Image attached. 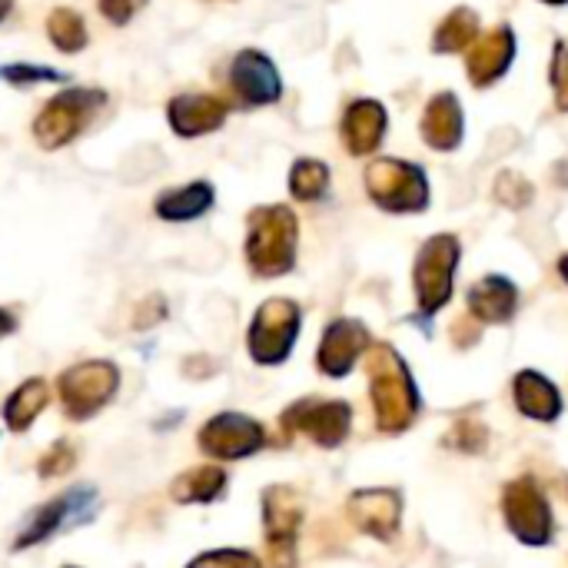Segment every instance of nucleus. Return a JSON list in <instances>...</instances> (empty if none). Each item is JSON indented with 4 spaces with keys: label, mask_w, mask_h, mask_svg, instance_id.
<instances>
[{
    "label": "nucleus",
    "mask_w": 568,
    "mask_h": 568,
    "mask_svg": "<svg viewBox=\"0 0 568 568\" xmlns=\"http://www.w3.org/2000/svg\"><path fill=\"white\" fill-rule=\"evenodd\" d=\"M366 346H369V333H366L363 323H356V320H336L326 329L323 343H320V369L326 376H336L339 379V376H346L356 366V359L363 356Z\"/></svg>",
    "instance_id": "obj_14"
},
{
    "label": "nucleus",
    "mask_w": 568,
    "mask_h": 568,
    "mask_svg": "<svg viewBox=\"0 0 568 568\" xmlns=\"http://www.w3.org/2000/svg\"><path fill=\"white\" fill-rule=\"evenodd\" d=\"M519 306V290L506 276H489L469 290V310L483 323H509Z\"/></svg>",
    "instance_id": "obj_21"
},
{
    "label": "nucleus",
    "mask_w": 568,
    "mask_h": 568,
    "mask_svg": "<svg viewBox=\"0 0 568 568\" xmlns=\"http://www.w3.org/2000/svg\"><path fill=\"white\" fill-rule=\"evenodd\" d=\"M213 206V186L210 183H190L183 190H170L156 200V216L163 220H196Z\"/></svg>",
    "instance_id": "obj_22"
},
{
    "label": "nucleus",
    "mask_w": 568,
    "mask_h": 568,
    "mask_svg": "<svg viewBox=\"0 0 568 568\" xmlns=\"http://www.w3.org/2000/svg\"><path fill=\"white\" fill-rule=\"evenodd\" d=\"M423 136L433 150H456L463 140V106L453 93H436L423 116Z\"/></svg>",
    "instance_id": "obj_19"
},
{
    "label": "nucleus",
    "mask_w": 568,
    "mask_h": 568,
    "mask_svg": "<svg viewBox=\"0 0 568 568\" xmlns=\"http://www.w3.org/2000/svg\"><path fill=\"white\" fill-rule=\"evenodd\" d=\"M47 399H50V389H47V383H43V379H30V383H23V386L7 399V406H3V419H7V426H10L13 433H23V429L40 416V409H47Z\"/></svg>",
    "instance_id": "obj_23"
},
{
    "label": "nucleus",
    "mask_w": 568,
    "mask_h": 568,
    "mask_svg": "<svg viewBox=\"0 0 568 568\" xmlns=\"http://www.w3.org/2000/svg\"><path fill=\"white\" fill-rule=\"evenodd\" d=\"M216 562H240V566H256V559L250 552H213V556H200L196 566H216Z\"/></svg>",
    "instance_id": "obj_31"
},
{
    "label": "nucleus",
    "mask_w": 568,
    "mask_h": 568,
    "mask_svg": "<svg viewBox=\"0 0 568 568\" xmlns=\"http://www.w3.org/2000/svg\"><path fill=\"white\" fill-rule=\"evenodd\" d=\"M233 87L253 106L273 103L283 93V83H280V73H276L273 60L266 53H260V50L236 53V60H233Z\"/></svg>",
    "instance_id": "obj_13"
},
{
    "label": "nucleus",
    "mask_w": 568,
    "mask_h": 568,
    "mask_svg": "<svg viewBox=\"0 0 568 568\" xmlns=\"http://www.w3.org/2000/svg\"><path fill=\"white\" fill-rule=\"evenodd\" d=\"M13 326H17V320H13V316H10L7 310H0V336H7V333H10Z\"/></svg>",
    "instance_id": "obj_33"
},
{
    "label": "nucleus",
    "mask_w": 568,
    "mask_h": 568,
    "mask_svg": "<svg viewBox=\"0 0 568 568\" xmlns=\"http://www.w3.org/2000/svg\"><path fill=\"white\" fill-rule=\"evenodd\" d=\"M120 373L113 363H80L60 376V399L70 419H90L116 393Z\"/></svg>",
    "instance_id": "obj_7"
},
{
    "label": "nucleus",
    "mask_w": 568,
    "mask_h": 568,
    "mask_svg": "<svg viewBox=\"0 0 568 568\" xmlns=\"http://www.w3.org/2000/svg\"><path fill=\"white\" fill-rule=\"evenodd\" d=\"M100 10H103L113 23H126L130 13H133V3H130V0H100Z\"/></svg>",
    "instance_id": "obj_32"
},
{
    "label": "nucleus",
    "mask_w": 568,
    "mask_h": 568,
    "mask_svg": "<svg viewBox=\"0 0 568 568\" xmlns=\"http://www.w3.org/2000/svg\"><path fill=\"white\" fill-rule=\"evenodd\" d=\"M366 190L389 213H419L429 203L426 173L403 160H376L366 170Z\"/></svg>",
    "instance_id": "obj_3"
},
{
    "label": "nucleus",
    "mask_w": 568,
    "mask_h": 568,
    "mask_svg": "<svg viewBox=\"0 0 568 568\" xmlns=\"http://www.w3.org/2000/svg\"><path fill=\"white\" fill-rule=\"evenodd\" d=\"M226 486V473L220 466H200L186 476H180L170 489V496L176 503H210L223 493Z\"/></svg>",
    "instance_id": "obj_24"
},
{
    "label": "nucleus",
    "mask_w": 568,
    "mask_h": 568,
    "mask_svg": "<svg viewBox=\"0 0 568 568\" xmlns=\"http://www.w3.org/2000/svg\"><path fill=\"white\" fill-rule=\"evenodd\" d=\"M170 126L180 136H203L226 120V103L206 93H183L170 100Z\"/></svg>",
    "instance_id": "obj_17"
},
{
    "label": "nucleus",
    "mask_w": 568,
    "mask_h": 568,
    "mask_svg": "<svg viewBox=\"0 0 568 568\" xmlns=\"http://www.w3.org/2000/svg\"><path fill=\"white\" fill-rule=\"evenodd\" d=\"M73 463H77L73 446H70V443H57L50 453H43V459H40V476H43V479H57V476L70 473Z\"/></svg>",
    "instance_id": "obj_28"
},
{
    "label": "nucleus",
    "mask_w": 568,
    "mask_h": 568,
    "mask_svg": "<svg viewBox=\"0 0 568 568\" xmlns=\"http://www.w3.org/2000/svg\"><path fill=\"white\" fill-rule=\"evenodd\" d=\"M559 270H562V276H566V280H568V256H566V260H562V263H559Z\"/></svg>",
    "instance_id": "obj_35"
},
{
    "label": "nucleus",
    "mask_w": 568,
    "mask_h": 568,
    "mask_svg": "<svg viewBox=\"0 0 568 568\" xmlns=\"http://www.w3.org/2000/svg\"><path fill=\"white\" fill-rule=\"evenodd\" d=\"M93 509H97V493H93L90 486L70 489V493H63L60 499H53L50 506H43V509L33 516V523L17 536L13 549L37 546V542H43L47 536H53V532H60V529H70V526H77V523H87V519L93 516Z\"/></svg>",
    "instance_id": "obj_11"
},
{
    "label": "nucleus",
    "mask_w": 568,
    "mask_h": 568,
    "mask_svg": "<svg viewBox=\"0 0 568 568\" xmlns=\"http://www.w3.org/2000/svg\"><path fill=\"white\" fill-rule=\"evenodd\" d=\"M552 87H556V103L559 110H568V47L556 43V57H552Z\"/></svg>",
    "instance_id": "obj_29"
},
{
    "label": "nucleus",
    "mask_w": 568,
    "mask_h": 568,
    "mask_svg": "<svg viewBox=\"0 0 568 568\" xmlns=\"http://www.w3.org/2000/svg\"><path fill=\"white\" fill-rule=\"evenodd\" d=\"M300 333V306L290 300H270L260 306L250 326V356L263 366H276L290 356Z\"/></svg>",
    "instance_id": "obj_6"
},
{
    "label": "nucleus",
    "mask_w": 568,
    "mask_h": 568,
    "mask_svg": "<svg viewBox=\"0 0 568 568\" xmlns=\"http://www.w3.org/2000/svg\"><path fill=\"white\" fill-rule=\"evenodd\" d=\"M250 270L263 280L283 276L296 263V216L290 206H260L250 213L246 233Z\"/></svg>",
    "instance_id": "obj_2"
},
{
    "label": "nucleus",
    "mask_w": 568,
    "mask_h": 568,
    "mask_svg": "<svg viewBox=\"0 0 568 568\" xmlns=\"http://www.w3.org/2000/svg\"><path fill=\"white\" fill-rule=\"evenodd\" d=\"M503 513L513 529V536L523 546H549L552 539V509L536 486V479H516L506 486Z\"/></svg>",
    "instance_id": "obj_8"
},
{
    "label": "nucleus",
    "mask_w": 568,
    "mask_h": 568,
    "mask_svg": "<svg viewBox=\"0 0 568 568\" xmlns=\"http://www.w3.org/2000/svg\"><path fill=\"white\" fill-rule=\"evenodd\" d=\"M546 3H556L559 7V3H568V0H546Z\"/></svg>",
    "instance_id": "obj_36"
},
{
    "label": "nucleus",
    "mask_w": 568,
    "mask_h": 568,
    "mask_svg": "<svg viewBox=\"0 0 568 568\" xmlns=\"http://www.w3.org/2000/svg\"><path fill=\"white\" fill-rule=\"evenodd\" d=\"M329 186V166L320 160H296L290 173V190L296 200H320Z\"/></svg>",
    "instance_id": "obj_26"
},
{
    "label": "nucleus",
    "mask_w": 568,
    "mask_h": 568,
    "mask_svg": "<svg viewBox=\"0 0 568 568\" xmlns=\"http://www.w3.org/2000/svg\"><path fill=\"white\" fill-rule=\"evenodd\" d=\"M513 57H516V33L509 27H496L493 33L479 37L469 50V60H466L469 80L476 87H489L509 70Z\"/></svg>",
    "instance_id": "obj_16"
},
{
    "label": "nucleus",
    "mask_w": 568,
    "mask_h": 568,
    "mask_svg": "<svg viewBox=\"0 0 568 568\" xmlns=\"http://www.w3.org/2000/svg\"><path fill=\"white\" fill-rule=\"evenodd\" d=\"M369 383H373V406H376V426L386 436H399L416 423L419 396L413 386V376L399 353L393 346H373L366 356Z\"/></svg>",
    "instance_id": "obj_1"
},
{
    "label": "nucleus",
    "mask_w": 568,
    "mask_h": 568,
    "mask_svg": "<svg viewBox=\"0 0 568 568\" xmlns=\"http://www.w3.org/2000/svg\"><path fill=\"white\" fill-rule=\"evenodd\" d=\"M263 426L240 413H220L200 429V449L213 459H246L263 449Z\"/></svg>",
    "instance_id": "obj_10"
},
{
    "label": "nucleus",
    "mask_w": 568,
    "mask_h": 568,
    "mask_svg": "<svg viewBox=\"0 0 568 568\" xmlns=\"http://www.w3.org/2000/svg\"><path fill=\"white\" fill-rule=\"evenodd\" d=\"M3 77H7V80H13V83L60 80V73H57V70H40V67H27V63H23V67H20V63H17V67H7V70H3Z\"/></svg>",
    "instance_id": "obj_30"
},
{
    "label": "nucleus",
    "mask_w": 568,
    "mask_h": 568,
    "mask_svg": "<svg viewBox=\"0 0 568 568\" xmlns=\"http://www.w3.org/2000/svg\"><path fill=\"white\" fill-rule=\"evenodd\" d=\"M103 103H106V97L100 90H63L40 110V116L33 123V136L40 140V146L57 150V146L70 143L87 126L90 113Z\"/></svg>",
    "instance_id": "obj_4"
},
{
    "label": "nucleus",
    "mask_w": 568,
    "mask_h": 568,
    "mask_svg": "<svg viewBox=\"0 0 568 568\" xmlns=\"http://www.w3.org/2000/svg\"><path fill=\"white\" fill-rule=\"evenodd\" d=\"M263 523H266V536H270L273 559L290 562L293 559L296 529L303 523V503H300V496L293 489H286V486H273L263 496Z\"/></svg>",
    "instance_id": "obj_12"
},
{
    "label": "nucleus",
    "mask_w": 568,
    "mask_h": 568,
    "mask_svg": "<svg viewBox=\"0 0 568 568\" xmlns=\"http://www.w3.org/2000/svg\"><path fill=\"white\" fill-rule=\"evenodd\" d=\"M10 3H13V0H0V20L7 17V10H10Z\"/></svg>",
    "instance_id": "obj_34"
},
{
    "label": "nucleus",
    "mask_w": 568,
    "mask_h": 568,
    "mask_svg": "<svg viewBox=\"0 0 568 568\" xmlns=\"http://www.w3.org/2000/svg\"><path fill=\"white\" fill-rule=\"evenodd\" d=\"M476 33H479V17H476L469 7H459V10H453V13L439 23V30H436V37H433V50H439V53H456V50L469 47V43L476 40Z\"/></svg>",
    "instance_id": "obj_25"
},
{
    "label": "nucleus",
    "mask_w": 568,
    "mask_h": 568,
    "mask_svg": "<svg viewBox=\"0 0 568 568\" xmlns=\"http://www.w3.org/2000/svg\"><path fill=\"white\" fill-rule=\"evenodd\" d=\"M513 393H516L519 413L529 416V419L552 423L562 413V396H559V389L542 373H532V369L519 373L516 383H513Z\"/></svg>",
    "instance_id": "obj_20"
},
{
    "label": "nucleus",
    "mask_w": 568,
    "mask_h": 568,
    "mask_svg": "<svg viewBox=\"0 0 568 568\" xmlns=\"http://www.w3.org/2000/svg\"><path fill=\"white\" fill-rule=\"evenodd\" d=\"M386 110L376 100H356L343 116V143L353 156L373 153L386 136Z\"/></svg>",
    "instance_id": "obj_18"
},
{
    "label": "nucleus",
    "mask_w": 568,
    "mask_h": 568,
    "mask_svg": "<svg viewBox=\"0 0 568 568\" xmlns=\"http://www.w3.org/2000/svg\"><path fill=\"white\" fill-rule=\"evenodd\" d=\"M47 33L50 40L63 50V53H73L87 43V27L80 20V13L67 10V7H57L47 20Z\"/></svg>",
    "instance_id": "obj_27"
},
{
    "label": "nucleus",
    "mask_w": 568,
    "mask_h": 568,
    "mask_svg": "<svg viewBox=\"0 0 568 568\" xmlns=\"http://www.w3.org/2000/svg\"><path fill=\"white\" fill-rule=\"evenodd\" d=\"M459 240L443 233L426 240L419 260H416V300L423 313H436L453 296V273L459 263Z\"/></svg>",
    "instance_id": "obj_5"
},
{
    "label": "nucleus",
    "mask_w": 568,
    "mask_h": 568,
    "mask_svg": "<svg viewBox=\"0 0 568 568\" xmlns=\"http://www.w3.org/2000/svg\"><path fill=\"white\" fill-rule=\"evenodd\" d=\"M349 513L353 523L366 532L376 536L383 542H389L399 529V513H403V499L393 489H363L349 499Z\"/></svg>",
    "instance_id": "obj_15"
},
{
    "label": "nucleus",
    "mask_w": 568,
    "mask_h": 568,
    "mask_svg": "<svg viewBox=\"0 0 568 568\" xmlns=\"http://www.w3.org/2000/svg\"><path fill=\"white\" fill-rule=\"evenodd\" d=\"M283 426L290 433L310 436L316 446L333 449L346 439V433L353 426V409L339 399H333V403L329 399H306V403H296L286 409Z\"/></svg>",
    "instance_id": "obj_9"
}]
</instances>
